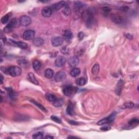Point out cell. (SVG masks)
<instances>
[{
  "instance_id": "1",
  "label": "cell",
  "mask_w": 139,
  "mask_h": 139,
  "mask_svg": "<svg viewBox=\"0 0 139 139\" xmlns=\"http://www.w3.org/2000/svg\"><path fill=\"white\" fill-rule=\"evenodd\" d=\"M81 17H82L84 21L85 22L87 27H91L93 25L94 22V15L90 10H84L81 14Z\"/></svg>"
},
{
  "instance_id": "2",
  "label": "cell",
  "mask_w": 139,
  "mask_h": 139,
  "mask_svg": "<svg viewBox=\"0 0 139 139\" xmlns=\"http://www.w3.org/2000/svg\"><path fill=\"white\" fill-rule=\"evenodd\" d=\"M19 25H20V20L17 19H13L4 28V32L6 33H9L12 32L13 28L18 27Z\"/></svg>"
},
{
  "instance_id": "3",
  "label": "cell",
  "mask_w": 139,
  "mask_h": 139,
  "mask_svg": "<svg viewBox=\"0 0 139 139\" xmlns=\"http://www.w3.org/2000/svg\"><path fill=\"white\" fill-rule=\"evenodd\" d=\"M78 88L73 87L71 85H68L65 87L63 90V92L65 96L67 97H71L74 96L78 91Z\"/></svg>"
},
{
  "instance_id": "4",
  "label": "cell",
  "mask_w": 139,
  "mask_h": 139,
  "mask_svg": "<svg viewBox=\"0 0 139 139\" xmlns=\"http://www.w3.org/2000/svg\"><path fill=\"white\" fill-rule=\"evenodd\" d=\"M8 73L12 77H17L22 73V70L19 66H11L8 69Z\"/></svg>"
},
{
  "instance_id": "5",
  "label": "cell",
  "mask_w": 139,
  "mask_h": 139,
  "mask_svg": "<svg viewBox=\"0 0 139 139\" xmlns=\"http://www.w3.org/2000/svg\"><path fill=\"white\" fill-rule=\"evenodd\" d=\"M32 20L30 17L27 15H23L21 16L20 19V23L23 27H27L29 26L31 23Z\"/></svg>"
},
{
  "instance_id": "6",
  "label": "cell",
  "mask_w": 139,
  "mask_h": 139,
  "mask_svg": "<svg viewBox=\"0 0 139 139\" xmlns=\"http://www.w3.org/2000/svg\"><path fill=\"white\" fill-rule=\"evenodd\" d=\"M35 32L33 30H27L24 32L22 35V37L26 40H29L34 39L35 37Z\"/></svg>"
},
{
  "instance_id": "7",
  "label": "cell",
  "mask_w": 139,
  "mask_h": 139,
  "mask_svg": "<svg viewBox=\"0 0 139 139\" xmlns=\"http://www.w3.org/2000/svg\"><path fill=\"white\" fill-rule=\"evenodd\" d=\"M66 77V74L65 72L60 71L57 73L54 76V80L57 82H60L64 80Z\"/></svg>"
},
{
  "instance_id": "8",
  "label": "cell",
  "mask_w": 139,
  "mask_h": 139,
  "mask_svg": "<svg viewBox=\"0 0 139 139\" xmlns=\"http://www.w3.org/2000/svg\"><path fill=\"white\" fill-rule=\"evenodd\" d=\"M85 4L83 2L80 1H76L74 2L73 8L74 10L76 13H79L85 8Z\"/></svg>"
},
{
  "instance_id": "9",
  "label": "cell",
  "mask_w": 139,
  "mask_h": 139,
  "mask_svg": "<svg viewBox=\"0 0 139 139\" xmlns=\"http://www.w3.org/2000/svg\"><path fill=\"white\" fill-rule=\"evenodd\" d=\"M51 43L54 47H58V46L62 45L63 43V39L59 37H54L51 40Z\"/></svg>"
},
{
  "instance_id": "10",
  "label": "cell",
  "mask_w": 139,
  "mask_h": 139,
  "mask_svg": "<svg viewBox=\"0 0 139 139\" xmlns=\"http://www.w3.org/2000/svg\"><path fill=\"white\" fill-rule=\"evenodd\" d=\"M66 59L65 57L62 56H59L55 60V65L57 67H61L65 64Z\"/></svg>"
},
{
  "instance_id": "11",
  "label": "cell",
  "mask_w": 139,
  "mask_h": 139,
  "mask_svg": "<svg viewBox=\"0 0 139 139\" xmlns=\"http://www.w3.org/2000/svg\"><path fill=\"white\" fill-rule=\"evenodd\" d=\"M66 3V2L65 1H60L57 3L56 4H54L53 5H52L51 7V8L52 10L53 11H57L60 10V9L63 8L64 7Z\"/></svg>"
},
{
  "instance_id": "12",
  "label": "cell",
  "mask_w": 139,
  "mask_h": 139,
  "mask_svg": "<svg viewBox=\"0 0 139 139\" xmlns=\"http://www.w3.org/2000/svg\"><path fill=\"white\" fill-rule=\"evenodd\" d=\"M52 13V10L51 7H44L41 10V14L44 17H49L51 16Z\"/></svg>"
},
{
  "instance_id": "13",
  "label": "cell",
  "mask_w": 139,
  "mask_h": 139,
  "mask_svg": "<svg viewBox=\"0 0 139 139\" xmlns=\"http://www.w3.org/2000/svg\"><path fill=\"white\" fill-rule=\"evenodd\" d=\"M79 63V59L77 57L74 56L70 58L68 60V64L71 67H75Z\"/></svg>"
},
{
  "instance_id": "14",
  "label": "cell",
  "mask_w": 139,
  "mask_h": 139,
  "mask_svg": "<svg viewBox=\"0 0 139 139\" xmlns=\"http://www.w3.org/2000/svg\"><path fill=\"white\" fill-rule=\"evenodd\" d=\"M10 42L13 45L16 46H17V47H19L20 48H22V49L26 50V49H27V47H28L27 44L25 43H24V42H22V41L16 42V41H15L14 40H11Z\"/></svg>"
},
{
  "instance_id": "15",
  "label": "cell",
  "mask_w": 139,
  "mask_h": 139,
  "mask_svg": "<svg viewBox=\"0 0 139 139\" xmlns=\"http://www.w3.org/2000/svg\"><path fill=\"white\" fill-rule=\"evenodd\" d=\"M111 20L117 24L121 23L123 22V18L119 15L113 14L111 16Z\"/></svg>"
},
{
  "instance_id": "16",
  "label": "cell",
  "mask_w": 139,
  "mask_h": 139,
  "mask_svg": "<svg viewBox=\"0 0 139 139\" xmlns=\"http://www.w3.org/2000/svg\"><path fill=\"white\" fill-rule=\"evenodd\" d=\"M28 79L29 80L30 82L34 84L35 85H38L39 83L38 81L37 80V79L35 78V77L34 75V74L32 72H30L28 74Z\"/></svg>"
},
{
  "instance_id": "17",
  "label": "cell",
  "mask_w": 139,
  "mask_h": 139,
  "mask_svg": "<svg viewBox=\"0 0 139 139\" xmlns=\"http://www.w3.org/2000/svg\"><path fill=\"white\" fill-rule=\"evenodd\" d=\"M123 86V81L122 80H120L118 81V83L117 84L116 87V93L117 95H120L121 91H122V87Z\"/></svg>"
},
{
  "instance_id": "18",
  "label": "cell",
  "mask_w": 139,
  "mask_h": 139,
  "mask_svg": "<svg viewBox=\"0 0 139 139\" xmlns=\"http://www.w3.org/2000/svg\"><path fill=\"white\" fill-rule=\"evenodd\" d=\"M33 43L35 46H37V47H39V46H41L43 45L44 40L41 37H36V38L33 39Z\"/></svg>"
},
{
  "instance_id": "19",
  "label": "cell",
  "mask_w": 139,
  "mask_h": 139,
  "mask_svg": "<svg viewBox=\"0 0 139 139\" xmlns=\"http://www.w3.org/2000/svg\"><path fill=\"white\" fill-rule=\"evenodd\" d=\"M44 75L46 78L48 79L52 78L54 76V71L51 69H47L45 71Z\"/></svg>"
},
{
  "instance_id": "20",
  "label": "cell",
  "mask_w": 139,
  "mask_h": 139,
  "mask_svg": "<svg viewBox=\"0 0 139 139\" xmlns=\"http://www.w3.org/2000/svg\"><path fill=\"white\" fill-rule=\"evenodd\" d=\"M73 34L69 30H65L64 32L63 33V37L67 40H70L72 38Z\"/></svg>"
},
{
  "instance_id": "21",
  "label": "cell",
  "mask_w": 139,
  "mask_h": 139,
  "mask_svg": "<svg viewBox=\"0 0 139 139\" xmlns=\"http://www.w3.org/2000/svg\"><path fill=\"white\" fill-rule=\"evenodd\" d=\"M66 111L67 113L70 115H73L74 114V107L73 103L71 102H70L69 103L66 109Z\"/></svg>"
},
{
  "instance_id": "22",
  "label": "cell",
  "mask_w": 139,
  "mask_h": 139,
  "mask_svg": "<svg viewBox=\"0 0 139 139\" xmlns=\"http://www.w3.org/2000/svg\"><path fill=\"white\" fill-rule=\"evenodd\" d=\"M80 73V70L78 68H73L70 72L71 76L73 77L78 76Z\"/></svg>"
},
{
  "instance_id": "23",
  "label": "cell",
  "mask_w": 139,
  "mask_h": 139,
  "mask_svg": "<svg viewBox=\"0 0 139 139\" xmlns=\"http://www.w3.org/2000/svg\"><path fill=\"white\" fill-rule=\"evenodd\" d=\"M33 69L35 71L39 70L40 69L41 66V64L40 63V61H39L37 60H35L33 62Z\"/></svg>"
},
{
  "instance_id": "24",
  "label": "cell",
  "mask_w": 139,
  "mask_h": 139,
  "mask_svg": "<svg viewBox=\"0 0 139 139\" xmlns=\"http://www.w3.org/2000/svg\"><path fill=\"white\" fill-rule=\"evenodd\" d=\"M62 12L66 16H69L71 14V9L70 7L67 5V4H66V5L64 7L62 10Z\"/></svg>"
},
{
  "instance_id": "25",
  "label": "cell",
  "mask_w": 139,
  "mask_h": 139,
  "mask_svg": "<svg viewBox=\"0 0 139 139\" xmlns=\"http://www.w3.org/2000/svg\"><path fill=\"white\" fill-rule=\"evenodd\" d=\"M86 83H87V80H86V79L84 78H83V77H80V78L77 79L76 80V84L78 86L84 85Z\"/></svg>"
},
{
  "instance_id": "26",
  "label": "cell",
  "mask_w": 139,
  "mask_h": 139,
  "mask_svg": "<svg viewBox=\"0 0 139 139\" xmlns=\"http://www.w3.org/2000/svg\"><path fill=\"white\" fill-rule=\"evenodd\" d=\"M100 72V65L98 64H95L92 68V73L94 75H97Z\"/></svg>"
},
{
  "instance_id": "27",
  "label": "cell",
  "mask_w": 139,
  "mask_h": 139,
  "mask_svg": "<svg viewBox=\"0 0 139 139\" xmlns=\"http://www.w3.org/2000/svg\"><path fill=\"white\" fill-rule=\"evenodd\" d=\"M64 104V101L63 99H57V100L53 102V105L55 107H60Z\"/></svg>"
},
{
  "instance_id": "28",
  "label": "cell",
  "mask_w": 139,
  "mask_h": 139,
  "mask_svg": "<svg viewBox=\"0 0 139 139\" xmlns=\"http://www.w3.org/2000/svg\"><path fill=\"white\" fill-rule=\"evenodd\" d=\"M46 97L47 98V100L50 101L51 102H53L57 100V97L56 96L54 95L51 94H47L46 95Z\"/></svg>"
},
{
  "instance_id": "29",
  "label": "cell",
  "mask_w": 139,
  "mask_h": 139,
  "mask_svg": "<svg viewBox=\"0 0 139 139\" xmlns=\"http://www.w3.org/2000/svg\"><path fill=\"white\" fill-rule=\"evenodd\" d=\"M17 63L19 65L22 66H23V67L27 66L28 64V61L27 60H26V59H19V60H17Z\"/></svg>"
},
{
  "instance_id": "30",
  "label": "cell",
  "mask_w": 139,
  "mask_h": 139,
  "mask_svg": "<svg viewBox=\"0 0 139 139\" xmlns=\"http://www.w3.org/2000/svg\"><path fill=\"white\" fill-rule=\"evenodd\" d=\"M116 115V112H113L108 117V123H111L112 122H113V121H114L115 118V117Z\"/></svg>"
},
{
  "instance_id": "31",
  "label": "cell",
  "mask_w": 139,
  "mask_h": 139,
  "mask_svg": "<svg viewBox=\"0 0 139 139\" xmlns=\"http://www.w3.org/2000/svg\"><path fill=\"white\" fill-rule=\"evenodd\" d=\"M31 102L33 103L34 105L37 106V107H38L39 109H40L41 110H43V111H45V112H47V110H46V109H45V108L43 107V106L41 104H40V103L37 102L36 101H35L34 100H31Z\"/></svg>"
},
{
  "instance_id": "32",
  "label": "cell",
  "mask_w": 139,
  "mask_h": 139,
  "mask_svg": "<svg viewBox=\"0 0 139 139\" xmlns=\"http://www.w3.org/2000/svg\"><path fill=\"white\" fill-rule=\"evenodd\" d=\"M10 18V15L9 14H7L4 15L1 19V22L2 24H6L8 22L9 19Z\"/></svg>"
},
{
  "instance_id": "33",
  "label": "cell",
  "mask_w": 139,
  "mask_h": 139,
  "mask_svg": "<svg viewBox=\"0 0 139 139\" xmlns=\"http://www.w3.org/2000/svg\"><path fill=\"white\" fill-rule=\"evenodd\" d=\"M33 138L34 139H42L44 138V135L41 132H37L33 135Z\"/></svg>"
},
{
  "instance_id": "34",
  "label": "cell",
  "mask_w": 139,
  "mask_h": 139,
  "mask_svg": "<svg viewBox=\"0 0 139 139\" xmlns=\"http://www.w3.org/2000/svg\"><path fill=\"white\" fill-rule=\"evenodd\" d=\"M6 89L7 90V91L8 92L9 95L10 97L12 99H14L15 95V94H14V91H13L12 89H11V88H7Z\"/></svg>"
},
{
  "instance_id": "35",
  "label": "cell",
  "mask_w": 139,
  "mask_h": 139,
  "mask_svg": "<svg viewBox=\"0 0 139 139\" xmlns=\"http://www.w3.org/2000/svg\"><path fill=\"white\" fill-rule=\"evenodd\" d=\"M60 51H61V52L64 54H69V48H68L67 46H64V47H63L61 48Z\"/></svg>"
},
{
  "instance_id": "36",
  "label": "cell",
  "mask_w": 139,
  "mask_h": 139,
  "mask_svg": "<svg viewBox=\"0 0 139 139\" xmlns=\"http://www.w3.org/2000/svg\"><path fill=\"white\" fill-rule=\"evenodd\" d=\"M107 123H108L107 117L105 118H103V119H102V120L99 121L97 123V124L102 125H104L105 124H107Z\"/></svg>"
},
{
  "instance_id": "37",
  "label": "cell",
  "mask_w": 139,
  "mask_h": 139,
  "mask_svg": "<svg viewBox=\"0 0 139 139\" xmlns=\"http://www.w3.org/2000/svg\"><path fill=\"white\" fill-rule=\"evenodd\" d=\"M51 118L52 120L54 121L55 122L58 123H61V120L60 118H59L58 117L55 116H52L51 117Z\"/></svg>"
},
{
  "instance_id": "38",
  "label": "cell",
  "mask_w": 139,
  "mask_h": 139,
  "mask_svg": "<svg viewBox=\"0 0 139 139\" xmlns=\"http://www.w3.org/2000/svg\"><path fill=\"white\" fill-rule=\"evenodd\" d=\"M124 105L125 108H129V109H131V108H132L134 107V104L133 103H132L131 102H128L125 103L124 104Z\"/></svg>"
},
{
  "instance_id": "39",
  "label": "cell",
  "mask_w": 139,
  "mask_h": 139,
  "mask_svg": "<svg viewBox=\"0 0 139 139\" xmlns=\"http://www.w3.org/2000/svg\"><path fill=\"white\" fill-rule=\"evenodd\" d=\"M139 120L136 118H134V119H132L131 121H129V125H134V124H138L139 123Z\"/></svg>"
},
{
  "instance_id": "40",
  "label": "cell",
  "mask_w": 139,
  "mask_h": 139,
  "mask_svg": "<svg viewBox=\"0 0 139 139\" xmlns=\"http://www.w3.org/2000/svg\"><path fill=\"white\" fill-rule=\"evenodd\" d=\"M84 37H85V34L82 32H79L78 34V37L79 40H82Z\"/></svg>"
},
{
  "instance_id": "41",
  "label": "cell",
  "mask_w": 139,
  "mask_h": 139,
  "mask_svg": "<svg viewBox=\"0 0 139 139\" xmlns=\"http://www.w3.org/2000/svg\"><path fill=\"white\" fill-rule=\"evenodd\" d=\"M111 129V127L108 125H104V126H102L101 128V130H102L103 131H108Z\"/></svg>"
},
{
  "instance_id": "42",
  "label": "cell",
  "mask_w": 139,
  "mask_h": 139,
  "mask_svg": "<svg viewBox=\"0 0 139 139\" xmlns=\"http://www.w3.org/2000/svg\"><path fill=\"white\" fill-rule=\"evenodd\" d=\"M124 36L125 37H126L127 39H128L129 40H132L133 39V35H132V34H129V33H126V34H124Z\"/></svg>"
},
{
  "instance_id": "43",
  "label": "cell",
  "mask_w": 139,
  "mask_h": 139,
  "mask_svg": "<svg viewBox=\"0 0 139 139\" xmlns=\"http://www.w3.org/2000/svg\"><path fill=\"white\" fill-rule=\"evenodd\" d=\"M102 9L104 12H109L111 11V8L108 7H103Z\"/></svg>"
},
{
  "instance_id": "44",
  "label": "cell",
  "mask_w": 139,
  "mask_h": 139,
  "mask_svg": "<svg viewBox=\"0 0 139 139\" xmlns=\"http://www.w3.org/2000/svg\"><path fill=\"white\" fill-rule=\"evenodd\" d=\"M120 10L124 11V12H127V11L129 10V7L127 6H123L120 8Z\"/></svg>"
},
{
  "instance_id": "45",
  "label": "cell",
  "mask_w": 139,
  "mask_h": 139,
  "mask_svg": "<svg viewBox=\"0 0 139 139\" xmlns=\"http://www.w3.org/2000/svg\"><path fill=\"white\" fill-rule=\"evenodd\" d=\"M69 123L70 124H72V125H78L79 124L78 122H76V121H71L70 120L69 121Z\"/></svg>"
},
{
  "instance_id": "46",
  "label": "cell",
  "mask_w": 139,
  "mask_h": 139,
  "mask_svg": "<svg viewBox=\"0 0 139 139\" xmlns=\"http://www.w3.org/2000/svg\"><path fill=\"white\" fill-rule=\"evenodd\" d=\"M45 138L46 139H53L54 138L53 137V136H46Z\"/></svg>"
},
{
  "instance_id": "47",
  "label": "cell",
  "mask_w": 139,
  "mask_h": 139,
  "mask_svg": "<svg viewBox=\"0 0 139 139\" xmlns=\"http://www.w3.org/2000/svg\"><path fill=\"white\" fill-rule=\"evenodd\" d=\"M1 84L2 83V82H3V76H2V75L1 74Z\"/></svg>"
},
{
  "instance_id": "48",
  "label": "cell",
  "mask_w": 139,
  "mask_h": 139,
  "mask_svg": "<svg viewBox=\"0 0 139 139\" xmlns=\"http://www.w3.org/2000/svg\"><path fill=\"white\" fill-rule=\"evenodd\" d=\"M70 138H77L74 137V136H69V137H68V139H70Z\"/></svg>"
}]
</instances>
